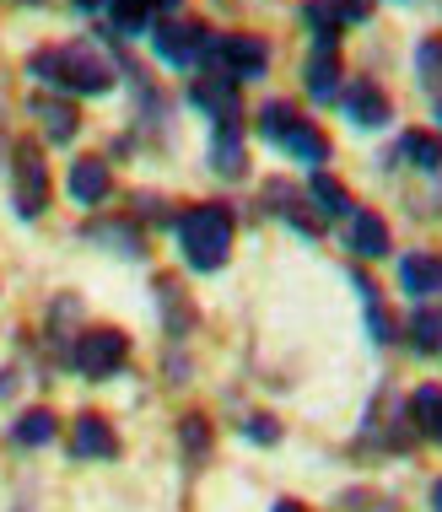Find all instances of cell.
Masks as SVG:
<instances>
[{
	"mask_svg": "<svg viewBox=\"0 0 442 512\" xmlns=\"http://www.w3.org/2000/svg\"><path fill=\"white\" fill-rule=\"evenodd\" d=\"M27 76L54 87V98H103L114 87V60L98 44H60V49H38L27 60Z\"/></svg>",
	"mask_w": 442,
	"mask_h": 512,
	"instance_id": "obj_1",
	"label": "cell"
},
{
	"mask_svg": "<svg viewBox=\"0 0 442 512\" xmlns=\"http://www.w3.org/2000/svg\"><path fill=\"white\" fill-rule=\"evenodd\" d=\"M178 227V248H184L189 270L211 275L227 265L232 254V232H238V211H232L227 200H205V205H189L184 216L173 221Z\"/></svg>",
	"mask_w": 442,
	"mask_h": 512,
	"instance_id": "obj_2",
	"label": "cell"
},
{
	"mask_svg": "<svg viewBox=\"0 0 442 512\" xmlns=\"http://www.w3.org/2000/svg\"><path fill=\"white\" fill-rule=\"evenodd\" d=\"M200 71H216L227 81H259L270 71V44L254 33H221V38H205L200 49Z\"/></svg>",
	"mask_w": 442,
	"mask_h": 512,
	"instance_id": "obj_3",
	"label": "cell"
},
{
	"mask_svg": "<svg viewBox=\"0 0 442 512\" xmlns=\"http://www.w3.org/2000/svg\"><path fill=\"white\" fill-rule=\"evenodd\" d=\"M11 200H17L22 221H38L49 211V162L33 141H22L11 151Z\"/></svg>",
	"mask_w": 442,
	"mask_h": 512,
	"instance_id": "obj_4",
	"label": "cell"
},
{
	"mask_svg": "<svg viewBox=\"0 0 442 512\" xmlns=\"http://www.w3.org/2000/svg\"><path fill=\"white\" fill-rule=\"evenodd\" d=\"M124 362H130V335H124V329H87V335H76V345H71V367L92 383L114 378Z\"/></svg>",
	"mask_w": 442,
	"mask_h": 512,
	"instance_id": "obj_5",
	"label": "cell"
},
{
	"mask_svg": "<svg viewBox=\"0 0 442 512\" xmlns=\"http://www.w3.org/2000/svg\"><path fill=\"white\" fill-rule=\"evenodd\" d=\"M189 103H195L200 114H211L216 130H221V124H243V92H238V81H227V76H216V71H200L195 76Z\"/></svg>",
	"mask_w": 442,
	"mask_h": 512,
	"instance_id": "obj_6",
	"label": "cell"
},
{
	"mask_svg": "<svg viewBox=\"0 0 442 512\" xmlns=\"http://www.w3.org/2000/svg\"><path fill=\"white\" fill-rule=\"evenodd\" d=\"M205 38H211V27L184 22V17L151 27V49H157L168 65H195V60H200V49H205Z\"/></svg>",
	"mask_w": 442,
	"mask_h": 512,
	"instance_id": "obj_7",
	"label": "cell"
},
{
	"mask_svg": "<svg viewBox=\"0 0 442 512\" xmlns=\"http://www.w3.org/2000/svg\"><path fill=\"white\" fill-rule=\"evenodd\" d=\"M340 108H345V119L351 124H362V130H383V124L394 119V103H389V92L378 87V81H351V87L340 92Z\"/></svg>",
	"mask_w": 442,
	"mask_h": 512,
	"instance_id": "obj_8",
	"label": "cell"
},
{
	"mask_svg": "<svg viewBox=\"0 0 442 512\" xmlns=\"http://www.w3.org/2000/svg\"><path fill=\"white\" fill-rule=\"evenodd\" d=\"M178 0H108V33L141 38L157 27V17H173Z\"/></svg>",
	"mask_w": 442,
	"mask_h": 512,
	"instance_id": "obj_9",
	"label": "cell"
},
{
	"mask_svg": "<svg viewBox=\"0 0 442 512\" xmlns=\"http://www.w3.org/2000/svg\"><path fill=\"white\" fill-rule=\"evenodd\" d=\"M65 189H71L76 205H103L114 195V173H108L103 157H76L71 173H65Z\"/></svg>",
	"mask_w": 442,
	"mask_h": 512,
	"instance_id": "obj_10",
	"label": "cell"
},
{
	"mask_svg": "<svg viewBox=\"0 0 442 512\" xmlns=\"http://www.w3.org/2000/svg\"><path fill=\"white\" fill-rule=\"evenodd\" d=\"M71 459H119V432L103 415H76L71 426Z\"/></svg>",
	"mask_w": 442,
	"mask_h": 512,
	"instance_id": "obj_11",
	"label": "cell"
},
{
	"mask_svg": "<svg viewBox=\"0 0 442 512\" xmlns=\"http://www.w3.org/2000/svg\"><path fill=\"white\" fill-rule=\"evenodd\" d=\"M205 162H211V173H216V178H243V173H248V141H243V124H221V130H211Z\"/></svg>",
	"mask_w": 442,
	"mask_h": 512,
	"instance_id": "obj_12",
	"label": "cell"
},
{
	"mask_svg": "<svg viewBox=\"0 0 442 512\" xmlns=\"http://www.w3.org/2000/svg\"><path fill=\"white\" fill-rule=\"evenodd\" d=\"M27 114L44 124V141H54V146H71L76 130H81V114L71 108V98H54V92L33 98V103H27Z\"/></svg>",
	"mask_w": 442,
	"mask_h": 512,
	"instance_id": "obj_13",
	"label": "cell"
},
{
	"mask_svg": "<svg viewBox=\"0 0 442 512\" xmlns=\"http://www.w3.org/2000/svg\"><path fill=\"white\" fill-rule=\"evenodd\" d=\"M345 248H351L356 259H383L389 254V221H383L378 211H356L351 216V232H345Z\"/></svg>",
	"mask_w": 442,
	"mask_h": 512,
	"instance_id": "obj_14",
	"label": "cell"
},
{
	"mask_svg": "<svg viewBox=\"0 0 442 512\" xmlns=\"http://www.w3.org/2000/svg\"><path fill=\"white\" fill-rule=\"evenodd\" d=\"M275 146H281V151H292L297 162H308L313 173H319L324 162H329V135H324V130H313V124L302 119V114H297L292 124H286V135H281Z\"/></svg>",
	"mask_w": 442,
	"mask_h": 512,
	"instance_id": "obj_15",
	"label": "cell"
},
{
	"mask_svg": "<svg viewBox=\"0 0 442 512\" xmlns=\"http://www.w3.org/2000/svg\"><path fill=\"white\" fill-rule=\"evenodd\" d=\"M302 87H308L313 103H335L340 98V60L335 49H313L308 65H302Z\"/></svg>",
	"mask_w": 442,
	"mask_h": 512,
	"instance_id": "obj_16",
	"label": "cell"
},
{
	"mask_svg": "<svg viewBox=\"0 0 442 512\" xmlns=\"http://www.w3.org/2000/svg\"><path fill=\"white\" fill-rule=\"evenodd\" d=\"M308 200H313V211H319V221H345V216H356L351 189H345L340 178H329V173H313Z\"/></svg>",
	"mask_w": 442,
	"mask_h": 512,
	"instance_id": "obj_17",
	"label": "cell"
},
{
	"mask_svg": "<svg viewBox=\"0 0 442 512\" xmlns=\"http://www.w3.org/2000/svg\"><path fill=\"white\" fill-rule=\"evenodd\" d=\"M399 286H405L410 297H432L442 292V259L437 254H410V259H399Z\"/></svg>",
	"mask_w": 442,
	"mask_h": 512,
	"instance_id": "obj_18",
	"label": "cell"
},
{
	"mask_svg": "<svg viewBox=\"0 0 442 512\" xmlns=\"http://www.w3.org/2000/svg\"><path fill=\"white\" fill-rule=\"evenodd\" d=\"M54 432H60V421H54V410H22L17 421H11V442L17 448H44V442H54Z\"/></svg>",
	"mask_w": 442,
	"mask_h": 512,
	"instance_id": "obj_19",
	"label": "cell"
},
{
	"mask_svg": "<svg viewBox=\"0 0 442 512\" xmlns=\"http://www.w3.org/2000/svg\"><path fill=\"white\" fill-rule=\"evenodd\" d=\"M399 162H410V168H421V173H437L442 168V141L432 130H405L399 135Z\"/></svg>",
	"mask_w": 442,
	"mask_h": 512,
	"instance_id": "obj_20",
	"label": "cell"
},
{
	"mask_svg": "<svg viewBox=\"0 0 442 512\" xmlns=\"http://www.w3.org/2000/svg\"><path fill=\"white\" fill-rule=\"evenodd\" d=\"M151 292H157L162 313H168V335H178V340H184L189 329H195V308L184 302V292H178V281H173V275H162V281L151 286Z\"/></svg>",
	"mask_w": 442,
	"mask_h": 512,
	"instance_id": "obj_21",
	"label": "cell"
},
{
	"mask_svg": "<svg viewBox=\"0 0 442 512\" xmlns=\"http://www.w3.org/2000/svg\"><path fill=\"white\" fill-rule=\"evenodd\" d=\"M92 238L108 243V248H119L124 259H141V254H146L141 227H135V221H92Z\"/></svg>",
	"mask_w": 442,
	"mask_h": 512,
	"instance_id": "obj_22",
	"label": "cell"
},
{
	"mask_svg": "<svg viewBox=\"0 0 442 512\" xmlns=\"http://www.w3.org/2000/svg\"><path fill=\"white\" fill-rule=\"evenodd\" d=\"M410 415H416V426L432 442H442V389L437 383H421L416 394H410Z\"/></svg>",
	"mask_w": 442,
	"mask_h": 512,
	"instance_id": "obj_23",
	"label": "cell"
},
{
	"mask_svg": "<svg viewBox=\"0 0 442 512\" xmlns=\"http://www.w3.org/2000/svg\"><path fill=\"white\" fill-rule=\"evenodd\" d=\"M405 335H410V345H416L421 356H437L442 351V313L437 308H416V313H410Z\"/></svg>",
	"mask_w": 442,
	"mask_h": 512,
	"instance_id": "obj_24",
	"label": "cell"
},
{
	"mask_svg": "<svg viewBox=\"0 0 442 512\" xmlns=\"http://www.w3.org/2000/svg\"><path fill=\"white\" fill-rule=\"evenodd\" d=\"M178 442H184V459L200 464L205 453H211V421H205V415H184V421H178Z\"/></svg>",
	"mask_w": 442,
	"mask_h": 512,
	"instance_id": "obj_25",
	"label": "cell"
},
{
	"mask_svg": "<svg viewBox=\"0 0 442 512\" xmlns=\"http://www.w3.org/2000/svg\"><path fill=\"white\" fill-rule=\"evenodd\" d=\"M292 119H297L292 103H286V98H270L265 108H259V135H265V141L275 146V141L286 135V124H292Z\"/></svg>",
	"mask_w": 442,
	"mask_h": 512,
	"instance_id": "obj_26",
	"label": "cell"
},
{
	"mask_svg": "<svg viewBox=\"0 0 442 512\" xmlns=\"http://www.w3.org/2000/svg\"><path fill=\"white\" fill-rule=\"evenodd\" d=\"M416 76L421 87H442V38H421L416 44Z\"/></svg>",
	"mask_w": 442,
	"mask_h": 512,
	"instance_id": "obj_27",
	"label": "cell"
},
{
	"mask_svg": "<svg viewBox=\"0 0 442 512\" xmlns=\"http://www.w3.org/2000/svg\"><path fill=\"white\" fill-rule=\"evenodd\" d=\"M238 432L248 437V442H259V448H275V442H281V421H275V415H248V421H238Z\"/></svg>",
	"mask_w": 442,
	"mask_h": 512,
	"instance_id": "obj_28",
	"label": "cell"
},
{
	"mask_svg": "<svg viewBox=\"0 0 442 512\" xmlns=\"http://www.w3.org/2000/svg\"><path fill=\"white\" fill-rule=\"evenodd\" d=\"M135 216H141V221H157V227H168V221H178V216L168 211V200H162V195H151V189H141V195H135Z\"/></svg>",
	"mask_w": 442,
	"mask_h": 512,
	"instance_id": "obj_29",
	"label": "cell"
},
{
	"mask_svg": "<svg viewBox=\"0 0 442 512\" xmlns=\"http://www.w3.org/2000/svg\"><path fill=\"white\" fill-rule=\"evenodd\" d=\"M367 329H372V340L378 345H389L399 329H394V318H389V308H383V297L378 302H367Z\"/></svg>",
	"mask_w": 442,
	"mask_h": 512,
	"instance_id": "obj_30",
	"label": "cell"
},
{
	"mask_svg": "<svg viewBox=\"0 0 442 512\" xmlns=\"http://www.w3.org/2000/svg\"><path fill=\"white\" fill-rule=\"evenodd\" d=\"M329 11H335L340 27H356V22L372 17V0H329Z\"/></svg>",
	"mask_w": 442,
	"mask_h": 512,
	"instance_id": "obj_31",
	"label": "cell"
},
{
	"mask_svg": "<svg viewBox=\"0 0 442 512\" xmlns=\"http://www.w3.org/2000/svg\"><path fill=\"white\" fill-rule=\"evenodd\" d=\"M76 6H81V11H103L108 0H76Z\"/></svg>",
	"mask_w": 442,
	"mask_h": 512,
	"instance_id": "obj_32",
	"label": "cell"
},
{
	"mask_svg": "<svg viewBox=\"0 0 442 512\" xmlns=\"http://www.w3.org/2000/svg\"><path fill=\"white\" fill-rule=\"evenodd\" d=\"M432 512H442V480H437V486H432Z\"/></svg>",
	"mask_w": 442,
	"mask_h": 512,
	"instance_id": "obj_33",
	"label": "cell"
},
{
	"mask_svg": "<svg viewBox=\"0 0 442 512\" xmlns=\"http://www.w3.org/2000/svg\"><path fill=\"white\" fill-rule=\"evenodd\" d=\"M275 512H302L297 502H275Z\"/></svg>",
	"mask_w": 442,
	"mask_h": 512,
	"instance_id": "obj_34",
	"label": "cell"
},
{
	"mask_svg": "<svg viewBox=\"0 0 442 512\" xmlns=\"http://www.w3.org/2000/svg\"><path fill=\"white\" fill-rule=\"evenodd\" d=\"M0 146H6V114H0Z\"/></svg>",
	"mask_w": 442,
	"mask_h": 512,
	"instance_id": "obj_35",
	"label": "cell"
},
{
	"mask_svg": "<svg viewBox=\"0 0 442 512\" xmlns=\"http://www.w3.org/2000/svg\"><path fill=\"white\" fill-rule=\"evenodd\" d=\"M437 119H442V103H437Z\"/></svg>",
	"mask_w": 442,
	"mask_h": 512,
	"instance_id": "obj_36",
	"label": "cell"
}]
</instances>
